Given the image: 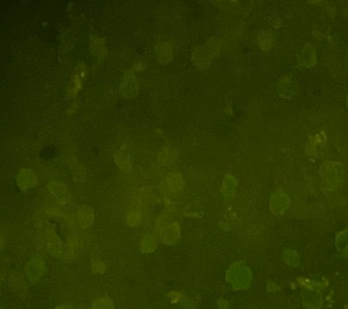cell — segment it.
<instances>
[{"instance_id": "obj_1", "label": "cell", "mask_w": 348, "mask_h": 309, "mask_svg": "<svg viewBox=\"0 0 348 309\" xmlns=\"http://www.w3.org/2000/svg\"><path fill=\"white\" fill-rule=\"evenodd\" d=\"M139 92V84L136 82L133 71L129 72L123 79L121 93L124 97H133Z\"/></svg>"}, {"instance_id": "obj_2", "label": "cell", "mask_w": 348, "mask_h": 309, "mask_svg": "<svg viewBox=\"0 0 348 309\" xmlns=\"http://www.w3.org/2000/svg\"><path fill=\"white\" fill-rule=\"evenodd\" d=\"M37 182V178L35 173L30 169H21L19 173L18 178V183L21 186V188L24 187H30L33 184H35Z\"/></svg>"}, {"instance_id": "obj_3", "label": "cell", "mask_w": 348, "mask_h": 309, "mask_svg": "<svg viewBox=\"0 0 348 309\" xmlns=\"http://www.w3.org/2000/svg\"><path fill=\"white\" fill-rule=\"evenodd\" d=\"M82 76H83V71L80 68V71L74 76V78L70 83L69 95L71 97L76 95L77 92L82 87Z\"/></svg>"}]
</instances>
